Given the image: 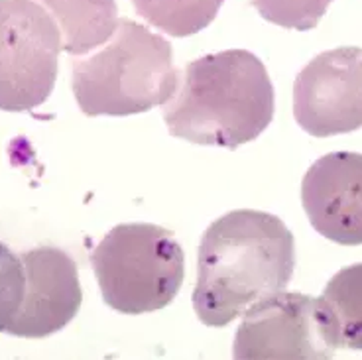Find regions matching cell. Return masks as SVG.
<instances>
[{
	"mask_svg": "<svg viewBox=\"0 0 362 360\" xmlns=\"http://www.w3.org/2000/svg\"><path fill=\"white\" fill-rule=\"evenodd\" d=\"M335 351L319 297L284 289L246 311L233 347L236 360H323Z\"/></svg>",
	"mask_w": 362,
	"mask_h": 360,
	"instance_id": "obj_6",
	"label": "cell"
},
{
	"mask_svg": "<svg viewBox=\"0 0 362 360\" xmlns=\"http://www.w3.org/2000/svg\"><path fill=\"white\" fill-rule=\"evenodd\" d=\"M24 266L20 256L0 243V333L6 331L24 299Z\"/></svg>",
	"mask_w": 362,
	"mask_h": 360,
	"instance_id": "obj_14",
	"label": "cell"
},
{
	"mask_svg": "<svg viewBox=\"0 0 362 360\" xmlns=\"http://www.w3.org/2000/svg\"><path fill=\"white\" fill-rule=\"evenodd\" d=\"M225 0H132L136 14L168 36L187 37L217 18Z\"/></svg>",
	"mask_w": 362,
	"mask_h": 360,
	"instance_id": "obj_12",
	"label": "cell"
},
{
	"mask_svg": "<svg viewBox=\"0 0 362 360\" xmlns=\"http://www.w3.org/2000/svg\"><path fill=\"white\" fill-rule=\"evenodd\" d=\"M293 268V234L278 216L250 209L226 213L201 238L195 313L207 327H226L286 289Z\"/></svg>",
	"mask_w": 362,
	"mask_h": 360,
	"instance_id": "obj_1",
	"label": "cell"
},
{
	"mask_svg": "<svg viewBox=\"0 0 362 360\" xmlns=\"http://www.w3.org/2000/svg\"><path fill=\"white\" fill-rule=\"evenodd\" d=\"M293 117L315 138L362 128V47L323 52L298 73Z\"/></svg>",
	"mask_w": 362,
	"mask_h": 360,
	"instance_id": "obj_7",
	"label": "cell"
},
{
	"mask_svg": "<svg viewBox=\"0 0 362 360\" xmlns=\"http://www.w3.org/2000/svg\"><path fill=\"white\" fill-rule=\"evenodd\" d=\"M103 299L118 313L140 315L170 306L183 281L185 256L170 231L128 223L110 231L90 254Z\"/></svg>",
	"mask_w": 362,
	"mask_h": 360,
	"instance_id": "obj_4",
	"label": "cell"
},
{
	"mask_svg": "<svg viewBox=\"0 0 362 360\" xmlns=\"http://www.w3.org/2000/svg\"><path fill=\"white\" fill-rule=\"evenodd\" d=\"M274 118V87L264 64L246 50L203 55L185 67L175 99L163 107L170 134L235 150L252 142Z\"/></svg>",
	"mask_w": 362,
	"mask_h": 360,
	"instance_id": "obj_2",
	"label": "cell"
},
{
	"mask_svg": "<svg viewBox=\"0 0 362 360\" xmlns=\"http://www.w3.org/2000/svg\"><path fill=\"white\" fill-rule=\"evenodd\" d=\"M301 203L311 226L327 240L362 244V153L319 158L303 175Z\"/></svg>",
	"mask_w": 362,
	"mask_h": 360,
	"instance_id": "obj_9",
	"label": "cell"
},
{
	"mask_svg": "<svg viewBox=\"0 0 362 360\" xmlns=\"http://www.w3.org/2000/svg\"><path fill=\"white\" fill-rule=\"evenodd\" d=\"M258 14L272 24L308 32L317 28L333 0H250Z\"/></svg>",
	"mask_w": 362,
	"mask_h": 360,
	"instance_id": "obj_13",
	"label": "cell"
},
{
	"mask_svg": "<svg viewBox=\"0 0 362 360\" xmlns=\"http://www.w3.org/2000/svg\"><path fill=\"white\" fill-rule=\"evenodd\" d=\"M24 266V299L6 333L45 339L71 323L83 303L79 270L71 256L55 246H37L20 254Z\"/></svg>",
	"mask_w": 362,
	"mask_h": 360,
	"instance_id": "obj_8",
	"label": "cell"
},
{
	"mask_svg": "<svg viewBox=\"0 0 362 360\" xmlns=\"http://www.w3.org/2000/svg\"><path fill=\"white\" fill-rule=\"evenodd\" d=\"M319 301L329 317L337 349L362 351V262L337 272Z\"/></svg>",
	"mask_w": 362,
	"mask_h": 360,
	"instance_id": "obj_11",
	"label": "cell"
},
{
	"mask_svg": "<svg viewBox=\"0 0 362 360\" xmlns=\"http://www.w3.org/2000/svg\"><path fill=\"white\" fill-rule=\"evenodd\" d=\"M62 32L34 0H0V108L34 110L54 91Z\"/></svg>",
	"mask_w": 362,
	"mask_h": 360,
	"instance_id": "obj_5",
	"label": "cell"
},
{
	"mask_svg": "<svg viewBox=\"0 0 362 360\" xmlns=\"http://www.w3.org/2000/svg\"><path fill=\"white\" fill-rule=\"evenodd\" d=\"M180 85L172 44L120 18L99 52L73 57V95L87 117H130L160 107Z\"/></svg>",
	"mask_w": 362,
	"mask_h": 360,
	"instance_id": "obj_3",
	"label": "cell"
},
{
	"mask_svg": "<svg viewBox=\"0 0 362 360\" xmlns=\"http://www.w3.org/2000/svg\"><path fill=\"white\" fill-rule=\"evenodd\" d=\"M62 32L69 55L90 54L117 30V0H37Z\"/></svg>",
	"mask_w": 362,
	"mask_h": 360,
	"instance_id": "obj_10",
	"label": "cell"
}]
</instances>
